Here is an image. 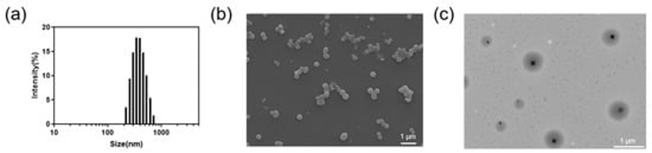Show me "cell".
I'll use <instances>...</instances> for the list:
<instances>
[{"instance_id": "6da1fadb", "label": "cell", "mask_w": 652, "mask_h": 153, "mask_svg": "<svg viewBox=\"0 0 652 153\" xmlns=\"http://www.w3.org/2000/svg\"><path fill=\"white\" fill-rule=\"evenodd\" d=\"M435 19L436 23H438L440 26L442 28H447L449 24L452 23L453 20V11L452 8H449L447 5H442L440 8H436L435 12Z\"/></svg>"}]
</instances>
